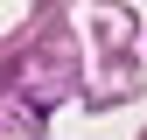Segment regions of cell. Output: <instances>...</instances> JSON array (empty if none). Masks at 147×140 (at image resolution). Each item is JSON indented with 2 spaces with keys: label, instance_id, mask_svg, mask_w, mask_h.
Segmentation results:
<instances>
[{
  "label": "cell",
  "instance_id": "6da1fadb",
  "mask_svg": "<svg viewBox=\"0 0 147 140\" xmlns=\"http://www.w3.org/2000/svg\"><path fill=\"white\" fill-rule=\"evenodd\" d=\"M140 140H147V126H140Z\"/></svg>",
  "mask_w": 147,
  "mask_h": 140
}]
</instances>
